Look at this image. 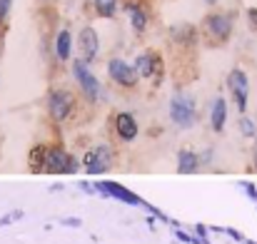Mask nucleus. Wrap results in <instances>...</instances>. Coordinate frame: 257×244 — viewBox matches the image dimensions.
<instances>
[{"label":"nucleus","mask_w":257,"mask_h":244,"mask_svg":"<svg viewBox=\"0 0 257 244\" xmlns=\"http://www.w3.org/2000/svg\"><path fill=\"white\" fill-rule=\"evenodd\" d=\"M205 3H207V5H215V3H217V0H205Z\"/></svg>","instance_id":"aec40b11"},{"label":"nucleus","mask_w":257,"mask_h":244,"mask_svg":"<svg viewBox=\"0 0 257 244\" xmlns=\"http://www.w3.org/2000/svg\"><path fill=\"white\" fill-rule=\"evenodd\" d=\"M73 107H75V100H73V95L68 90H53L50 92V97H48V112H50V117L55 122H65L70 117Z\"/></svg>","instance_id":"f03ea898"},{"label":"nucleus","mask_w":257,"mask_h":244,"mask_svg":"<svg viewBox=\"0 0 257 244\" xmlns=\"http://www.w3.org/2000/svg\"><path fill=\"white\" fill-rule=\"evenodd\" d=\"M48 172H75L78 162L63 150V147H50L45 150V167Z\"/></svg>","instance_id":"0eeeda50"},{"label":"nucleus","mask_w":257,"mask_h":244,"mask_svg":"<svg viewBox=\"0 0 257 244\" xmlns=\"http://www.w3.org/2000/svg\"><path fill=\"white\" fill-rule=\"evenodd\" d=\"M130 23H133L135 33H143L148 28V13L140 5H130Z\"/></svg>","instance_id":"dca6fc26"},{"label":"nucleus","mask_w":257,"mask_h":244,"mask_svg":"<svg viewBox=\"0 0 257 244\" xmlns=\"http://www.w3.org/2000/svg\"><path fill=\"white\" fill-rule=\"evenodd\" d=\"M170 120L182 127V130H190L197 120V107H195V100L187 95V92H177L170 102Z\"/></svg>","instance_id":"f257e3e1"},{"label":"nucleus","mask_w":257,"mask_h":244,"mask_svg":"<svg viewBox=\"0 0 257 244\" xmlns=\"http://www.w3.org/2000/svg\"><path fill=\"white\" fill-rule=\"evenodd\" d=\"M70 53H73V35H70V30L63 28L55 38V55H58V60H68Z\"/></svg>","instance_id":"4468645a"},{"label":"nucleus","mask_w":257,"mask_h":244,"mask_svg":"<svg viewBox=\"0 0 257 244\" xmlns=\"http://www.w3.org/2000/svg\"><path fill=\"white\" fill-rule=\"evenodd\" d=\"M117 3L120 0H92V5H95V10H97L100 18H112L115 10H117Z\"/></svg>","instance_id":"f3484780"},{"label":"nucleus","mask_w":257,"mask_h":244,"mask_svg":"<svg viewBox=\"0 0 257 244\" xmlns=\"http://www.w3.org/2000/svg\"><path fill=\"white\" fill-rule=\"evenodd\" d=\"M115 132H117V137H120L122 142H133V140L138 137V132H140L138 120H135L130 112H117V115H115Z\"/></svg>","instance_id":"9d476101"},{"label":"nucleus","mask_w":257,"mask_h":244,"mask_svg":"<svg viewBox=\"0 0 257 244\" xmlns=\"http://www.w3.org/2000/svg\"><path fill=\"white\" fill-rule=\"evenodd\" d=\"M83 167L87 174H102L112 167V150L110 145H97L83 157Z\"/></svg>","instance_id":"7ed1b4c3"},{"label":"nucleus","mask_w":257,"mask_h":244,"mask_svg":"<svg viewBox=\"0 0 257 244\" xmlns=\"http://www.w3.org/2000/svg\"><path fill=\"white\" fill-rule=\"evenodd\" d=\"M78 50H80V60L83 63H92L100 55V35L92 25L80 28L78 33Z\"/></svg>","instance_id":"423d86ee"},{"label":"nucleus","mask_w":257,"mask_h":244,"mask_svg":"<svg viewBox=\"0 0 257 244\" xmlns=\"http://www.w3.org/2000/svg\"><path fill=\"white\" fill-rule=\"evenodd\" d=\"M8 5H10V0H0V15L8 13Z\"/></svg>","instance_id":"6ab92c4d"},{"label":"nucleus","mask_w":257,"mask_h":244,"mask_svg":"<svg viewBox=\"0 0 257 244\" xmlns=\"http://www.w3.org/2000/svg\"><path fill=\"white\" fill-rule=\"evenodd\" d=\"M227 85H230V90H232V95H235V100H237V110L245 112V110H247V95H250L247 75H245L242 70H232L230 78H227Z\"/></svg>","instance_id":"6e6552de"},{"label":"nucleus","mask_w":257,"mask_h":244,"mask_svg":"<svg viewBox=\"0 0 257 244\" xmlns=\"http://www.w3.org/2000/svg\"><path fill=\"white\" fill-rule=\"evenodd\" d=\"M205 28H207V33L215 35L217 40H227V38L232 35V18L225 15V13H212V15H207Z\"/></svg>","instance_id":"1a4fd4ad"},{"label":"nucleus","mask_w":257,"mask_h":244,"mask_svg":"<svg viewBox=\"0 0 257 244\" xmlns=\"http://www.w3.org/2000/svg\"><path fill=\"white\" fill-rule=\"evenodd\" d=\"M240 130H242V135H247V137H252L257 130H255V122L250 120V117H240Z\"/></svg>","instance_id":"a211bd4d"},{"label":"nucleus","mask_w":257,"mask_h":244,"mask_svg":"<svg viewBox=\"0 0 257 244\" xmlns=\"http://www.w3.org/2000/svg\"><path fill=\"white\" fill-rule=\"evenodd\" d=\"M158 68H160V58L155 53H143L135 60V70H138L140 78H153L158 73Z\"/></svg>","instance_id":"9b49d317"},{"label":"nucleus","mask_w":257,"mask_h":244,"mask_svg":"<svg viewBox=\"0 0 257 244\" xmlns=\"http://www.w3.org/2000/svg\"><path fill=\"white\" fill-rule=\"evenodd\" d=\"M107 75L112 78V82H117L120 87H135L138 80H140L138 70L130 63H125L122 58H115V60L107 63Z\"/></svg>","instance_id":"39448f33"},{"label":"nucleus","mask_w":257,"mask_h":244,"mask_svg":"<svg viewBox=\"0 0 257 244\" xmlns=\"http://www.w3.org/2000/svg\"><path fill=\"white\" fill-rule=\"evenodd\" d=\"M197 167H200V157H197L195 152L182 150V152L177 155V169H180L182 174H192V172H197Z\"/></svg>","instance_id":"2eb2a0df"},{"label":"nucleus","mask_w":257,"mask_h":244,"mask_svg":"<svg viewBox=\"0 0 257 244\" xmlns=\"http://www.w3.org/2000/svg\"><path fill=\"white\" fill-rule=\"evenodd\" d=\"M73 70H75V80H78V85H80L83 95H85L87 100H97V97L102 95V85H100V80H97V78L90 73L87 63H83V60H75Z\"/></svg>","instance_id":"20e7f679"},{"label":"nucleus","mask_w":257,"mask_h":244,"mask_svg":"<svg viewBox=\"0 0 257 244\" xmlns=\"http://www.w3.org/2000/svg\"><path fill=\"white\" fill-rule=\"evenodd\" d=\"M97 189H100V192H107V194H112V197H117V199H122V202H130V204H138V202H140L130 189H125V187H120V184H115V182H100Z\"/></svg>","instance_id":"ddd939ff"},{"label":"nucleus","mask_w":257,"mask_h":244,"mask_svg":"<svg viewBox=\"0 0 257 244\" xmlns=\"http://www.w3.org/2000/svg\"><path fill=\"white\" fill-rule=\"evenodd\" d=\"M225 122H227V102L222 97H217L212 102V110H210V125H212L215 132H222Z\"/></svg>","instance_id":"f8f14e48"}]
</instances>
